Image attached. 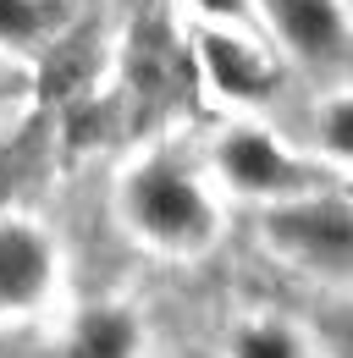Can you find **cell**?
Listing matches in <instances>:
<instances>
[{"mask_svg":"<svg viewBox=\"0 0 353 358\" xmlns=\"http://www.w3.org/2000/svg\"><path fill=\"white\" fill-rule=\"evenodd\" d=\"M127 215L144 237H155L166 248H182V254L205 248L210 231H216L210 199L172 160H149V166H138L127 177Z\"/></svg>","mask_w":353,"mask_h":358,"instance_id":"obj_1","label":"cell"},{"mask_svg":"<svg viewBox=\"0 0 353 358\" xmlns=\"http://www.w3.org/2000/svg\"><path fill=\"white\" fill-rule=\"evenodd\" d=\"M265 231L287 259H298L309 270H326V275L348 270V204L342 199L287 204V210H276L265 221Z\"/></svg>","mask_w":353,"mask_h":358,"instance_id":"obj_2","label":"cell"},{"mask_svg":"<svg viewBox=\"0 0 353 358\" xmlns=\"http://www.w3.org/2000/svg\"><path fill=\"white\" fill-rule=\"evenodd\" d=\"M55 287V248L34 226H0V309H39Z\"/></svg>","mask_w":353,"mask_h":358,"instance_id":"obj_3","label":"cell"},{"mask_svg":"<svg viewBox=\"0 0 353 358\" xmlns=\"http://www.w3.org/2000/svg\"><path fill=\"white\" fill-rule=\"evenodd\" d=\"M265 11L276 17V34L287 39L293 55H304L314 66L348 55V11H342V0H265Z\"/></svg>","mask_w":353,"mask_h":358,"instance_id":"obj_4","label":"cell"},{"mask_svg":"<svg viewBox=\"0 0 353 358\" xmlns=\"http://www.w3.org/2000/svg\"><path fill=\"white\" fill-rule=\"evenodd\" d=\"M199 66L226 99H270L276 94V66L265 61L249 39L232 34H199Z\"/></svg>","mask_w":353,"mask_h":358,"instance_id":"obj_5","label":"cell"},{"mask_svg":"<svg viewBox=\"0 0 353 358\" xmlns=\"http://www.w3.org/2000/svg\"><path fill=\"white\" fill-rule=\"evenodd\" d=\"M221 171L232 187H243V193H293L298 187V166L270 143L265 133L254 127H237V133L221 138Z\"/></svg>","mask_w":353,"mask_h":358,"instance_id":"obj_6","label":"cell"},{"mask_svg":"<svg viewBox=\"0 0 353 358\" xmlns=\"http://www.w3.org/2000/svg\"><path fill=\"white\" fill-rule=\"evenodd\" d=\"M176 83H182V55H176L172 34H160V28L138 34V45H132V89L149 105H160V99L176 94Z\"/></svg>","mask_w":353,"mask_h":358,"instance_id":"obj_7","label":"cell"},{"mask_svg":"<svg viewBox=\"0 0 353 358\" xmlns=\"http://www.w3.org/2000/svg\"><path fill=\"white\" fill-rule=\"evenodd\" d=\"M138 353V320L122 309H94L78 320L67 358H132Z\"/></svg>","mask_w":353,"mask_h":358,"instance_id":"obj_8","label":"cell"},{"mask_svg":"<svg viewBox=\"0 0 353 358\" xmlns=\"http://www.w3.org/2000/svg\"><path fill=\"white\" fill-rule=\"evenodd\" d=\"M61 28V6L55 0H0V39L11 45H34L44 34Z\"/></svg>","mask_w":353,"mask_h":358,"instance_id":"obj_9","label":"cell"},{"mask_svg":"<svg viewBox=\"0 0 353 358\" xmlns=\"http://www.w3.org/2000/svg\"><path fill=\"white\" fill-rule=\"evenodd\" d=\"M88 83V50L78 39H61V45L50 50V61H44V89L55 94H72Z\"/></svg>","mask_w":353,"mask_h":358,"instance_id":"obj_10","label":"cell"},{"mask_svg":"<svg viewBox=\"0 0 353 358\" xmlns=\"http://www.w3.org/2000/svg\"><path fill=\"white\" fill-rule=\"evenodd\" d=\"M232 358H298V342L282 325H243L232 336Z\"/></svg>","mask_w":353,"mask_h":358,"instance_id":"obj_11","label":"cell"},{"mask_svg":"<svg viewBox=\"0 0 353 358\" xmlns=\"http://www.w3.org/2000/svg\"><path fill=\"white\" fill-rule=\"evenodd\" d=\"M326 138H331V149H337V155H348V99H337V105H331Z\"/></svg>","mask_w":353,"mask_h":358,"instance_id":"obj_12","label":"cell"},{"mask_svg":"<svg viewBox=\"0 0 353 358\" xmlns=\"http://www.w3.org/2000/svg\"><path fill=\"white\" fill-rule=\"evenodd\" d=\"M193 6H199V11H210V17H232V22H237V17H249V0H193Z\"/></svg>","mask_w":353,"mask_h":358,"instance_id":"obj_13","label":"cell"}]
</instances>
